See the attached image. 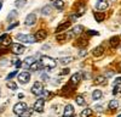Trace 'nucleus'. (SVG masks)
<instances>
[{
	"label": "nucleus",
	"mask_w": 121,
	"mask_h": 117,
	"mask_svg": "<svg viewBox=\"0 0 121 117\" xmlns=\"http://www.w3.org/2000/svg\"><path fill=\"white\" fill-rule=\"evenodd\" d=\"M43 63V66L44 67H46V68H55L56 67V60L55 58H52V57H50V56H46V55H44V56H41V61H40Z\"/></svg>",
	"instance_id": "f257e3e1"
},
{
	"label": "nucleus",
	"mask_w": 121,
	"mask_h": 117,
	"mask_svg": "<svg viewBox=\"0 0 121 117\" xmlns=\"http://www.w3.org/2000/svg\"><path fill=\"white\" fill-rule=\"evenodd\" d=\"M17 39L22 43H35L36 42L35 35H32V34H18Z\"/></svg>",
	"instance_id": "f03ea898"
},
{
	"label": "nucleus",
	"mask_w": 121,
	"mask_h": 117,
	"mask_svg": "<svg viewBox=\"0 0 121 117\" xmlns=\"http://www.w3.org/2000/svg\"><path fill=\"white\" fill-rule=\"evenodd\" d=\"M27 109H28V106H27L26 102H17V104L13 106V112H15L17 116H21Z\"/></svg>",
	"instance_id": "7ed1b4c3"
},
{
	"label": "nucleus",
	"mask_w": 121,
	"mask_h": 117,
	"mask_svg": "<svg viewBox=\"0 0 121 117\" xmlns=\"http://www.w3.org/2000/svg\"><path fill=\"white\" fill-rule=\"evenodd\" d=\"M11 51L15 55H22L26 51V48L22 44H19V43H15V44L11 45Z\"/></svg>",
	"instance_id": "20e7f679"
},
{
	"label": "nucleus",
	"mask_w": 121,
	"mask_h": 117,
	"mask_svg": "<svg viewBox=\"0 0 121 117\" xmlns=\"http://www.w3.org/2000/svg\"><path fill=\"white\" fill-rule=\"evenodd\" d=\"M32 93L34 95H38V96L41 95L44 93V85H43V83L41 82H35L33 84V87H32Z\"/></svg>",
	"instance_id": "39448f33"
},
{
	"label": "nucleus",
	"mask_w": 121,
	"mask_h": 117,
	"mask_svg": "<svg viewBox=\"0 0 121 117\" xmlns=\"http://www.w3.org/2000/svg\"><path fill=\"white\" fill-rule=\"evenodd\" d=\"M44 105H45V99H43V98H41V99H38L35 101L33 109L36 112H41V111H44Z\"/></svg>",
	"instance_id": "423d86ee"
},
{
	"label": "nucleus",
	"mask_w": 121,
	"mask_h": 117,
	"mask_svg": "<svg viewBox=\"0 0 121 117\" xmlns=\"http://www.w3.org/2000/svg\"><path fill=\"white\" fill-rule=\"evenodd\" d=\"M18 81L19 83H22V84H26L30 81V73L29 72H22V73H19L18 74Z\"/></svg>",
	"instance_id": "0eeeda50"
},
{
	"label": "nucleus",
	"mask_w": 121,
	"mask_h": 117,
	"mask_svg": "<svg viewBox=\"0 0 121 117\" xmlns=\"http://www.w3.org/2000/svg\"><path fill=\"white\" fill-rule=\"evenodd\" d=\"M108 6H109L108 0H97V3H96L97 10H105V9H108Z\"/></svg>",
	"instance_id": "6e6552de"
},
{
	"label": "nucleus",
	"mask_w": 121,
	"mask_h": 117,
	"mask_svg": "<svg viewBox=\"0 0 121 117\" xmlns=\"http://www.w3.org/2000/svg\"><path fill=\"white\" fill-rule=\"evenodd\" d=\"M36 22V16L35 14H29L27 17H26V24L27 26H34Z\"/></svg>",
	"instance_id": "1a4fd4ad"
},
{
	"label": "nucleus",
	"mask_w": 121,
	"mask_h": 117,
	"mask_svg": "<svg viewBox=\"0 0 121 117\" xmlns=\"http://www.w3.org/2000/svg\"><path fill=\"white\" fill-rule=\"evenodd\" d=\"M63 115H64V117H73L74 116V106L73 105H67Z\"/></svg>",
	"instance_id": "9d476101"
},
{
	"label": "nucleus",
	"mask_w": 121,
	"mask_h": 117,
	"mask_svg": "<svg viewBox=\"0 0 121 117\" xmlns=\"http://www.w3.org/2000/svg\"><path fill=\"white\" fill-rule=\"evenodd\" d=\"M46 37H47V33H46V31H43V29H40V31H38L35 33L36 42L38 40H44V39H46Z\"/></svg>",
	"instance_id": "9b49d317"
},
{
	"label": "nucleus",
	"mask_w": 121,
	"mask_h": 117,
	"mask_svg": "<svg viewBox=\"0 0 121 117\" xmlns=\"http://www.w3.org/2000/svg\"><path fill=\"white\" fill-rule=\"evenodd\" d=\"M70 23H72V21H67V22H64V23H62V24H59V26L57 27V29H56V32H57V33L64 32L65 29H68V28L70 27Z\"/></svg>",
	"instance_id": "f8f14e48"
},
{
	"label": "nucleus",
	"mask_w": 121,
	"mask_h": 117,
	"mask_svg": "<svg viewBox=\"0 0 121 117\" xmlns=\"http://www.w3.org/2000/svg\"><path fill=\"white\" fill-rule=\"evenodd\" d=\"M103 53H104V48H103L102 45H99V46L95 48V50H93V55H95L96 57L102 56V55H103Z\"/></svg>",
	"instance_id": "ddd939ff"
},
{
	"label": "nucleus",
	"mask_w": 121,
	"mask_h": 117,
	"mask_svg": "<svg viewBox=\"0 0 121 117\" xmlns=\"http://www.w3.org/2000/svg\"><path fill=\"white\" fill-rule=\"evenodd\" d=\"M41 67H43V63H41V62L35 61V62H33L32 65L29 66V70H30V71H38V70H40Z\"/></svg>",
	"instance_id": "4468645a"
},
{
	"label": "nucleus",
	"mask_w": 121,
	"mask_h": 117,
	"mask_svg": "<svg viewBox=\"0 0 121 117\" xmlns=\"http://www.w3.org/2000/svg\"><path fill=\"white\" fill-rule=\"evenodd\" d=\"M80 79H81V74L78 72V73H74V74L72 76V78H70V82H72L73 84H78V83L80 82Z\"/></svg>",
	"instance_id": "2eb2a0df"
},
{
	"label": "nucleus",
	"mask_w": 121,
	"mask_h": 117,
	"mask_svg": "<svg viewBox=\"0 0 121 117\" xmlns=\"http://www.w3.org/2000/svg\"><path fill=\"white\" fill-rule=\"evenodd\" d=\"M119 43H120L119 37H113V38L109 40V44H110V46H112V48H116V46L119 45Z\"/></svg>",
	"instance_id": "dca6fc26"
},
{
	"label": "nucleus",
	"mask_w": 121,
	"mask_h": 117,
	"mask_svg": "<svg viewBox=\"0 0 121 117\" xmlns=\"http://www.w3.org/2000/svg\"><path fill=\"white\" fill-rule=\"evenodd\" d=\"M95 18H96L97 22H102V21H104L105 16H104L103 12H95Z\"/></svg>",
	"instance_id": "f3484780"
},
{
	"label": "nucleus",
	"mask_w": 121,
	"mask_h": 117,
	"mask_svg": "<svg viewBox=\"0 0 121 117\" xmlns=\"http://www.w3.org/2000/svg\"><path fill=\"white\" fill-rule=\"evenodd\" d=\"M82 29H84L82 26H75V27L72 29V33H73L74 35H78V34H80V33H82Z\"/></svg>",
	"instance_id": "a211bd4d"
},
{
	"label": "nucleus",
	"mask_w": 121,
	"mask_h": 117,
	"mask_svg": "<svg viewBox=\"0 0 121 117\" xmlns=\"http://www.w3.org/2000/svg\"><path fill=\"white\" fill-rule=\"evenodd\" d=\"M117 107H119V101L116 99H112L109 101V109L114 110V109H117Z\"/></svg>",
	"instance_id": "6ab92c4d"
},
{
	"label": "nucleus",
	"mask_w": 121,
	"mask_h": 117,
	"mask_svg": "<svg viewBox=\"0 0 121 117\" xmlns=\"http://www.w3.org/2000/svg\"><path fill=\"white\" fill-rule=\"evenodd\" d=\"M91 115H92V110H91V109H85V110L81 111L80 117H90Z\"/></svg>",
	"instance_id": "aec40b11"
},
{
	"label": "nucleus",
	"mask_w": 121,
	"mask_h": 117,
	"mask_svg": "<svg viewBox=\"0 0 121 117\" xmlns=\"http://www.w3.org/2000/svg\"><path fill=\"white\" fill-rule=\"evenodd\" d=\"M92 98L95 100H98V99H100L102 98V92H100L99 89H96V90H93V93H92Z\"/></svg>",
	"instance_id": "412c9836"
},
{
	"label": "nucleus",
	"mask_w": 121,
	"mask_h": 117,
	"mask_svg": "<svg viewBox=\"0 0 121 117\" xmlns=\"http://www.w3.org/2000/svg\"><path fill=\"white\" fill-rule=\"evenodd\" d=\"M55 6L58 10H62L64 7V1L63 0H55Z\"/></svg>",
	"instance_id": "4be33fe9"
},
{
	"label": "nucleus",
	"mask_w": 121,
	"mask_h": 117,
	"mask_svg": "<svg viewBox=\"0 0 121 117\" xmlns=\"http://www.w3.org/2000/svg\"><path fill=\"white\" fill-rule=\"evenodd\" d=\"M33 62H35L34 57H30V56H29V57H27L26 60H24V66H26V67H29V66L32 65Z\"/></svg>",
	"instance_id": "5701e85b"
},
{
	"label": "nucleus",
	"mask_w": 121,
	"mask_h": 117,
	"mask_svg": "<svg viewBox=\"0 0 121 117\" xmlns=\"http://www.w3.org/2000/svg\"><path fill=\"white\" fill-rule=\"evenodd\" d=\"M6 85H7L9 89H11V90H16V89H17V84L13 83V82H11V81H9V82L6 83Z\"/></svg>",
	"instance_id": "b1692460"
},
{
	"label": "nucleus",
	"mask_w": 121,
	"mask_h": 117,
	"mask_svg": "<svg viewBox=\"0 0 121 117\" xmlns=\"http://www.w3.org/2000/svg\"><path fill=\"white\" fill-rule=\"evenodd\" d=\"M73 60V57H70V56H67V57H62L60 58V63H63V65H67L69 62H72Z\"/></svg>",
	"instance_id": "393cba45"
},
{
	"label": "nucleus",
	"mask_w": 121,
	"mask_h": 117,
	"mask_svg": "<svg viewBox=\"0 0 121 117\" xmlns=\"http://www.w3.org/2000/svg\"><path fill=\"white\" fill-rule=\"evenodd\" d=\"M11 43H12V40H11V38H10L9 35H7V37H6V38L4 39V40L1 42V44H3L4 46H7V45H10Z\"/></svg>",
	"instance_id": "a878e982"
},
{
	"label": "nucleus",
	"mask_w": 121,
	"mask_h": 117,
	"mask_svg": "<svg viewBox=\"0 0 121 117\" xmlns=\"http://www.w3.org/2000/svg\"><path fill=\"white\" fill-rule=\"evenodd\" d=\"M32 113H33V110H32V109H27V110L21 115V117H30V116H32Z\"/></svg>",
	"instance_id": "bb28decb"
},
{
	"label": "nucleus",
	"mask_w": 121,
	"mask_h": 117,
	"mask_svg": "<svg viewBox=\"0 0 121 117\" xmlns=\"http://www.w3.org/2000/svg\"><path fill=\"white\" fill-rule=\"evenodd\" d=\"M41 12H43L44 15H48L50 12H51V6H50V5L44 6V7H43V10H41Z\"/></svg>",
	"instance_id": "cd10ccee"
},
{
	"label": "nucleus",
	"mask_w": 121,
	"mask_h": 117,
	"mask_svg": "<svg viewBox=\"0 0 121 117\" xmlns=\"http://www.w3.org/2000/svg\"><path fill=\"white\" fill-rule=\"evenodd\" d=\"M85 12V6L81 4V5H78V15L80 16V15H82Z\"/></svg>",
	"instance_id": "c85d7f7f"
},
{
	"label": "nucleus",
	"mask_w": 121,
	"mask_h": 117,
	"mask_svg": "<svg viewBox=\"0 0 121 117\" xmlns=\"http://www.w3.org/2000/svg\"><path fill=\"white\" fill-rule=\"evenodd\" d=\"M76 104L80 105V106H84L85 105V100H84V98L82 96H78L76 98Z\"/></svg>",
	"instance_id": "c756f323"
},
{
	"label": "nucleus",
	"mask_w": 121,
	"mask_h": 117,
	"mask_svg": "<svg viewBox=\"0 0 121 117\" xmlns=\"http://www.w3.org/2000/svg\"><path fill=\"white\" fill-rule=\"evenodd\" d=\"M96 83H97V84H104V83H105V78H104L103 76L98 77V78H97V81H96Z\"/></svg>",
	"instance_id": "7c9ffc66"
},
{
	"label": "nucleus",
	"mask_w": 121,
	"mask_h": 117,
	"mask_svg": "<svg viewBox=\"0 0 121 117\" xmlns=\"http://www.w3.org/2000/svg\"><path fill=\"white\" fill-rule=\"evenodd\" d=\"M24 4H26V0H17L16 1V6L17 7H22V6H24Z\"/></svg>",
	"instance_id": "2f4dec72"
},
{
	"label": "nucleus",
	"mask_w": 121,
	"mask_h": 117,
	"mask_svg": "<svg viewBox=\"0 0 121 117\" xmlns=\"http://www.w3.org/2000/svg\"><path fill=\"white\" fill-rule=\"evenodd\" d=\"M16 74H17V70H15L13 72H11V73H10V74L7 76V81H10V79H12V78H13V77H15Z\"/></svg>",
	"instance_id": "473e14b6"
},
{
	"label": "nucleus",
	"mask_w": 121,
	"mask_h": 117,
	"mask_svg": "<svg viewBox=\"0 0 121 117\" xmlns=\"http://www.w3.org/2000/svg\"><path fill=\"white\" fill-rule=\"evenodd\" d=\"M16 16H17V11H12L11 14H10V15L7 16V18H9V20H11V18H13V17H16Z\"/></svg>",
	"instance_id": "72a5a7b5"
},
{
	"label": "nucleus",
	"mask_w": 121,
	"mask_h": 117,
	"mask_svg": "<svg viewBox=\"0 0 121 117\" xmlns=\"http://www.w3.org/2000/svg\"><path fill=\"white\" fill-rule=\"evenodd\" d=\"M17 26H18V22H15V23H12V24H10L9 28H7V31H11L12 28H15V27H17Z\"/></svg>",
	"instance_id": "f704fd0d"
},
{
	"label": "nucleus",
	"mask_w": 121,
	"mask_h": 117,
	"mask_svg": "<svg viewBox=\"0 0 121 117\" xmlns=\"http://www.w3.org/2000/svg\"><path fill=\"white\" fill-rule=\"evenodd\" d=\"M117 84H121V77H120V78H117L116 81H114V85L116 87Z\"/></svg>",
	"instance_id": "c9c22d12"
},
{
	"label": "nucleus",
	"mask_w": 121,
	"mask_h": 117,
	"mask_svg": "<svg viewBox=\"0 0 121 117\" xmlns=\"http://www.w3.org/2000/svg\"><path fill=\"white\" fill-rule=\"evenodd\" d=\"M68 73H69V70H68V68H64V70L60 72V74H62V76H63V74H68Z\"/></svg>",
	"instance_id": "e433bc0d"
},
{
	"label": "nucleus",
	"mask_w": 121,
	"mask_h": 117,
	"mask_svg": "<svg viewBox=\"0 0 121 117\" xmlns=\"http://www.w3.org/2000/svg\"><path fill=\"white\" fill-rule=\"evenodd\" d=\"M88 34H91V35H97V34H98V32H93V31H88Z\"/></svg>",
	"instance_id": "4c0bfd02"
},
{
	"label": "nucleus",
	"mask_w": 121,
	"mask_h": 117,
	"mask_svg": "<svg viewBox=\"0 0 121 117\" xmlns=\"http://www.w3.org/2000/svg\"><path fill=\"white\" fill-rule=\"evenodd\" d=\"M22 66V61H16V67H21Z\"/></svg>",
	"instance_id": "58836bf2"
},
{
	"label": "nucleus",
	"mask_w": 121,
	"mask_h": 117,
	"mask_svg": "<svg viewBox=\"0 0 121 117\" xmlns=\"http://www.w3.org/2000/svg\"><path fill=\"white\" fill-rule=\"evenodd\" d=\"M6 37H7V34H3L1 37H0V42H3V40H4V39H5Z\"/></svg>",
	"instance_id": "ea45409f"
},
{
	"label": "nucleus",
	"mask_w": 121,
	"mask_h": 117,
	"mask_svg": "<svg viewBox=\"0 0 121 117\" xmlns=\"http://www.w3.org/2000/svg\"><path fill=\"white\" fill-rule=\"evenodd\" d=\"M41 78H43L44 81H48V77H47L46 74H43V76H41Z\"/></svg>",
	"instance_id": "a19ab883"
},
{
	"label": "nucleus",
	"mask_w": 121,
	"mask_h": 117,
	"mask_svg": "<svg viewBox=\"0 0 121 117\" xmlns=\"http://www.w3.org/2000/svg\"><path fill=\"white\" fill-rule=\"evenodd\" d=\"M85 54H86V51H84V50H82L81 53H79V55H81V56H82V55H85Z\"/></svg>",
	"instance_id": "79ce46f5"
},
{
	"label": "nucleus",
	"mask_w": 121,
	"mask_h": 117,
	"mask_svg": "<svg viewBox=\"0 0 121 117\" xmlns=\"http://www.w3.org/2000/svg\"><path fill=\"white\" fill-rule=\"evenodd\" d=\"M1 6H3V5H1V4H0V10H1Z\"/></svg>",
	"instance_id": "37998d69"
},
{
	"label": "nucleus",
	"mask_w": 121,
	"mask_h": 117,
	"mask_svg": "<svg viewBox=\"0 0 121 117\" xmlns=\"http://www.w3.org/2000/svg\"><path fill=\"white\" fill-rule=\"evenodd\" d=\"M1 1H3V0H0V4H1Z\"/></svg>",
	"instance_id": "c03bdc74"
},
{
	"label": "nucleus",
	"mask_w": 121,
	"mask_h": 117,
	"mask_svg": "<svg viewBox=\"0 0 121 117\" xmlns=\"http://www.w3.org/2000/svg\"><path fill=\"white\" fill-rule=\"evenodd\" d=\"M117 117H121V115H119V116H117Z\"/></svg>",
	"instance_id": "a18cd8bd"
},
{
	"label": "nucleus",
	"mask_w": 121,
	"mask_h": 117,
	"mask_svg": "<svg viewBox=\"0 0 121 117\" xmlns=\"http://www.w3.org/2000/svg\"><path fill=\"white\" fill-rule=\"evenodd\" d=\"M0 44H1V42H0Z\"/></svg>",
	"instance_id": "49530a36"
},
{
	"label": "nucleus",
	"mask_w": 121,
	"mask_h": 117,
	"mask_svg": "<svg viewBox=\"0 0 121 117\" xmlns=\"http://www.w3.org/2000/svg\"><path fill=\"white\" fill-rule=\"evenodd\" d=\"M19 117H21V116H19Z\"/></svg>",
	"instance_id": "de8ad7c7"
}]
</instances>
